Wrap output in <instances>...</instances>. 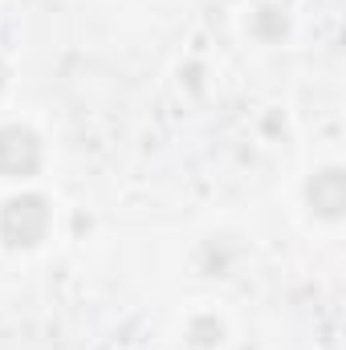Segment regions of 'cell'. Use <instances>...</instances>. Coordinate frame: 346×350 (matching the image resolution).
<instances>
[{"label":"cell","mask_w":346,"mask_h":350,"mask_svg":"<svg viewBox=\"0 0 346 350\" xmlns=\"http://www.w3.org/2000/svg\"><path fill=\"white\" fill-rule=\"evenodd\" d=\"M45 224H49V212H45V200H37V196L12 200L4 208V237L12 245H37L45 237Z\"/></svg>","instance_id":"obj_1"},{"label":"cell","mask_w":346,"mask_h":350,"mask_svg":"<svg viewBox=\"0 0 346 350\" xmlns=\"http://www.w3.org/2000/svg\"><path fill=\"white\" fill-rule=\"evenodd\" d=\"M41 163V147L29 131L21 126H4L0 131V175H33Z\"/></svg>","instance_id":"obj_2"},{"label":"cell","mask_w":346,"mask_h":350,"mask_svg":"<svg viewBox=\"0 0 346 350\" xmlns=\"http://www.w3.org/2000/svg\"><path fill=\"white\" fill-rule=\"evenodd\" d=\"M310 200H314L318 212L338 216V208H343V175L338 172H322L318 179H314V187H310Z\"/></svg>","instance_id":"obj_3"}]
</instances>
